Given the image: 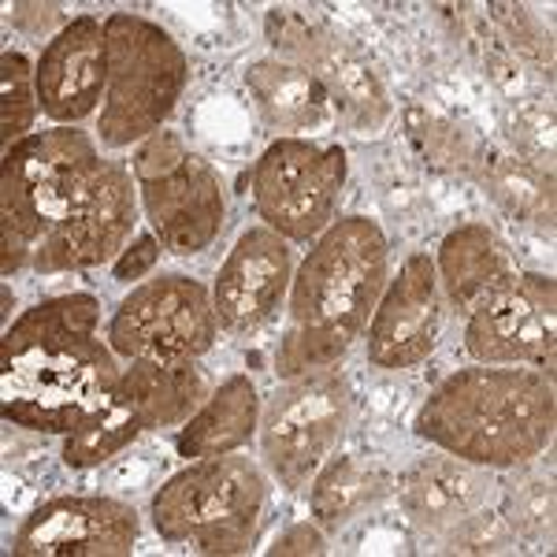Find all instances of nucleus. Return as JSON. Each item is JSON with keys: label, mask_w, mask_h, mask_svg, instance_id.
<instances>
[{"label": "nucleus", "mask_w": 557, "mask_h": 557, "mask_svg": "<svg viewBox=\"0 0 557 557\" xmlns=\"http://www.w3.org/2000/svg\"><path fill=\"white\" fill-rule=\"evenodd\" d=\"M268 509V480L246 454L190 461L152 494V528L164 543H186L197 554L235 557L257 543Z\"/></svg>", "instance_id": "obj_5"}, {"label": "nucleus", "mask_w": 557, "mask_h": 557, "mask_svg": "<svg viewBox=\"0 0 557 557\" xmlns=\"http://www.w3.org/2000/svg\"><path fill=\"white\" fill-rule=\"evenodd\" d=\"M294 283V249L272 227H246L220 264L212 286L215 320L227 335H253L286 305Z\"/></svg>", "instance_id": "obj_16"}, {"label": "nucleus", "mask_w": 557, "mask_h": 557, "mask_svg": "<svg viewBox=\"0 0 557 557\" xmlns=\"http://www.w3.org/2000/svg\"><path fill=\"white\" fill-rule=\"evenodd\" d=\"M391 283V242L368 215L335 220L294 272L275 349L278 380L335 368L364 335Z\"/></svg>", "instance_id": "obj_2"}, {"label": "nucleus", "mask_w": 557, "mask_h": 557, "mask_svg": "<svg viewBox=\"0 0 557 557\" xmlns=\"http://www.w3.org/2000/svg\"><path fill=\"white\" fill-rule=\"evenodd\" d=\"M112 398L131 409L141 431L183 428L209 398V383L194 361H127Z\"/></svg>", "instance_id": "obj_19"}, {"label": "nucleus", "mask_w": 557, "mask_h": 557, "mask_svg": "<svg viewBox=\"0 0 557 557\" xmlns=\"http://www.w3.org/2000/svg\"><path fill=\"white\" fill-rule=\"evenodd\" d=\"M138 201L160 246L175 257H197L220 238L227 220L220 172L175 131H157L131 157Z\"/></svg>", "instance_id": "obj_7"}, {"label": "nucleus", "mask_w": 557, "mask_h": 557, "mask_svg": "<svg viewBox=\"0 0 557 557\" xmlns=\"http://www.w3.org/2000/svg\"><path fill=\"white\" fill-rule=\"evenodd\" d=\"M264 34L272 45V57L290 60L309 71L323 86L331 101V115L357 134V138H380L386 123L394 120L391 89L372 67L361 49H354L312 8L275 4L264 15Z\"/></svg>", "instance_id": "obj_8"}, {"label": "nucleus", "mask_w": 557, "mask_h": 557, "mask_svg": "<svg viewBox=\"0 0 557 557\" xmlns=\"http://www.w3.org/2000/svg\"><path fill=\"white\" fill-rule=\"evenodd\" d=\"M354 420V394L338 368H312L260 409V457L286 491H309L320 465L338 450Z\"/></svg>", "instance_id": "obj_9"}, {"label": "nucleus", "mask_w": 557, "mask_h": 557, "mask_svg": "<svg viewBox=\"0 0 557 557\" xmlns=\"http://www.w3.org/2000/svg\"><path fill=\"white\" fill-rule=\"evenodd\" d=\"M220 320L197 278L164 272L138 283L108 320V346L123 361H197L215 346Z\"/></svg>", "instance_id": "obj_10"}, {"label": "nucleus", "mask_w": 557, "mask_h": 557, "mask_svg": "<svg viewBox=\"0 0 557 557\" xmlns=\"http://www.w3.org/2000/svg\"><path fill=\"white\" fill-rule=\"evenodd\" d=\"M141 539L138 509L108 494H64L34 509L15 532V557H131Z\"/></svg>", "instance_id": "obj_14"}, {"label": "nucleus", "mask_w": 557, "mask_h": 557, "mask_svg": "<svg viewBox=\"0 0 557 557\" xmlns=\"http://www.w3.org/2000/svg\"><path fill=\"white\" fill-rule=\"evenodd\" d=\"M160 238L152 235H138L131 242L127 249H123L120 257L112 260V278L115 283H131V278H141V275H149L152 268H157V260H160Z\"/></svg>", "instance_id": "obj_32"}, {"label": "nucleus", "mask_w": 557, "mask_h": 557, "mask_svg": "<svg viewBox=\"0 0 557 557\" xmlns=\"http://www.w3.org/2000/svg\"><path fill=\"white\" fill-rule=\"evenodd\" d=\"M469 175L483 186V194H487L509 220L524 223V227H532V231H543V235H554V227H557L554 172L528 164V160L513 157V152L480 146V157H475Z\"/></svg>", "instance_id": "obj_23"}, {"label": "nucleus", "mask_w": 557, "mask_h": 557, "mask_svg": "<svg viewBox=\"0 0 557 557\" xmlns=\"http://www.w3.org/2000/svg\"><path fill=\"white\" fill-rule=\"evenodd\" d=\"M260 428V394L249 375H227L209 398L201 401V409L178 428L175 450L183 457H223L235 454Z\"/></svg>", "instance_id": "obj_22"}, {"label": "nucleus", "mask_w": 557, "mask_h": 557, "mask_svg": "<svg viewBox=\"0 0 557 557\" xmlns=\"http://www.w3.org/2000/svg\"><path fill=\"white\" fill-rule=\"evenodd\" d=\"M246 89L253 97L260 120L278 138H301L331 120V101L323 86L290 60L264 57L246 67Z\"/></svg>", "instance_id": "obj_21"}, {"label": "nucleus", "mask_w": 557, "mask_h": 557, "mask_svg": "<svg viewBox=\"0 0 557 557\" xmlns=\"http://www.w3.org/2000/svg\"><path fill=\"white\" fill-rule=\"evenodd\" d=\"M123 368L101 338V301L60 294L38 301L0 338L4 420L41 435H71L112 394Z\"/></svg>", "instance_id": "obj_1"}, {"label": "nucleus", "mask_w": 557, "mask_h": 557, "mask_svg": "<svg viewBox=\"0 0 557 557\" xmlns=\"http://www.w3.org/2000/svg\"><path fill=\"white\" fill-rule=\"evenodd\" d=\"M446 298L428 253L406 257L398 275L386 283L372 320H368V364L383 372H406L424 364L438 346L446 320Z\"/></svg>", "instance_id": "obj_15"}, {"label": "nucleus", "mask_w": 557, "mask_h": 557, "mask_svg": "<svg viewBox=\"0 0 557 557\" xmlns=\"http://www.w3.org/2000/svg\"><path fill=\"white\" fill-rule=\"evenodd\" d=\"M506 138L513 157L554 172V104L543 97H517L506 115Z\"/></svg>", "instance_id": "obj_29"}, {"label": "nucleus", "mask_w": 557, "mask_h": 557, "mask_svg": "<svg viewBox=\"0 0 557 557\" xmlns=\"http://www.w3.org/2000/svg\"><path fill=\"white\" fill-rule=\"evenodd\" d=\"M101 160L97 141L75 127L38 131L4 149V168H0V272L4 278L30 264L34 249L78 201Z\"/></svg>", "instance_id": "obj_4"}, {"label": "nucleus", "mask_w": 557, "mask_h": 557, "mask_svg": "<svg viewBox=\"0 0 557 557\" xmlns=\"http://www.w3.org/2000/svg\"><path fill=\"white\" fill-rule=\"evenodd\" d=\"M465 349L475 364L532 368L554 380L557 364V283L517 272L487 294L465 323Z\"/></svg>", "instance_id": "obj_12"}, {"label": "nucleus", "mask_w": 557, "mask_h": 557, "mask_svg": "<svg viewBox=\"0 0 557 557\" xmlns=\"http://www.w3.org/2000/svg\"><path fill=\"white\" fill-rule=\"evenodd\" d=\"M141 435V424L131 417V409H123L120 401L108 394L89 417L78 424L71 435H64V465L75 472L101 469L104 461L120 457L134 438Z\"/></svg>", "instance_id": "obj_26"}, {"label": "nucleus", "mask_w": 557, "mask_h": 557, "mask_svg": "<svg viewBox=\"0 0 557 557\" xmlns=\"http://www.w3.org/2000/svg\"><path fill=\"white\" fill-rule=\"evenodd\" d=\"M401 131H406L409 149L417 152V160L428 172L469 175L475 157H480V141L472 138L469 127L428 101L406 104V112H401Z\"/></svg>", "instance_id": "obj_25"}, {"label": "nucleus", "mask_w": 557, "mask_h": 557, "mask_svg": "<svg viewBox=\"0 0 557 557\" xmlns=\"http://www.w3.org/2000/svg\"><path fill=\"white\" fill-rule=\"evenodd\" d=\"M401 513L412 528L431 535H446L454 524L487 506L491 480L480 465H469L454 454L420 457L394 480Z\"/></svg>", "instance_id": "obj_18"}, {"label": "nucleus", "mask_w": 557, "mask_h": 557, "mask_svg": "<svg viewBox=\"0 0 557 557\" xmlns=\"http://www.w3.org/2000/svg\"><path fill=\"white\" fill-rule=\"evenodd\" d=\"M108 89V45L104 23L75 15L45 41L38 60V104L60 127L89 120L104 104Z\"/></svg>", "instance_id": "obj_17"}, {"label": "nucleus", "mask_w": 557, "mask_h": 557, "mask_svg": "<svg viewBox=\"0 0 557 557\" xmlns=\"http://www.w3.org/2000/svg\"><path fill=\"white\" fill-rule=\"evenodd\" d=\"M554 380L532 368H461L417 412L420 438L480 469H524L554 443Z\"/></svg>", "instance_id": "obj_3"}, {"label": "nucleus", "mask_w": 557, "mask_h": 557, "mask_svg": "<svg viewBox=\"0 0 557 557\" xmlns=\"http://www.w3.org/2000/svg\"><path fill=\"white\" fill-rule=\"evenodd\" d=\"M491 20H494V26H498L502 45H506L513 57L532 60V64L546 67V71L554 67L550 34L539 26V20L528 12L524 4H491Z\"/></svg>", "instance_id": "obj_30"}, {"label": "nucleus", "mask_w": 557, "mask_h": 557, "mask_svg": "<svg viewBox=\"0 0 557 557\" xmlns=\"http://www.w3.org/2000/svg\"><path fill=\"white\" fill-rule=\"evenodd\" d=\"M134 223H138V183L123 164L101 160L78 201L34 249L30 268L41 275H60L112 264L131 246Z\"/></svg>", "instance_id": "obj_13"}, {"label": "nucleus", "mask_w": 557, "mask_h": 557, "mask_svg": "<svg viewBox=\"0 0 557 557\" xmlns=\"http://www.w3.org/2000/svg\"><path fill=\"white\" fill-rule=\"evenodd\" d=\"M268 554L272 557H320L327 554V535H323V528L317 520H301V524H290L283 535L275 539L272 546H268Z\"/></svg>", "instance_id": "obj_33"}, {"label": "nucleus", "mask_w": 557, "mask_h": 557, "mask_svg": "<svg viewBox=\"0 0 557 557\" xmlns=\"http://www.w3.org/2000/svg\"><path fill=\"white\" fill-rule=\"evenodd\" d=\"M502 517L513 528L517 539L535 546L554 543V517H557V491L550 475L524 472L502 483Z\"/></svg>", "instance_id": "obj_27"}, {"label": "nucleus", "mask_w": 557, "mask_h": 557, "mask_svg": "<svg viewBox=\"0 0 557 557\" xmlns=\"http://www.w3.org/2000/svg\"><path fill=\"white\" fill-rule=\"evenodd\" d=\"M517 543L513 528L506 524V517L498 509L480 506L475 513H469L461 524H454L443 535V550L446 554H509Z\"/></svg>", "instance_id": "obj_31"}, {"label": "nucleus", "mask_w": 557, "mask_h": 557, "mask_svg": "<svg viewBox=\"0 0 557 557\" xmlns=\"http://www.w3.org/2000/svg\"><path fill=\"white\" fill-rule=\"evenodd\" d=\"M108 89L97 115V138L104 149L141 146L172 120L183 101L190 60L160 23L134 12L104 20Z\"/></svg>", "instance_id": "obj_6"}, {"label": "nucleus", "mask_w": 557, "mask_h": 557, "mask_svg": "<svg viewBox=\"0 0 557 557\" xmlns=\"http://www.w3.org/2000/svg\"><path fill=\"white\" fill-rule=\"evenodd\" d=\"M349 175L343 146L275 138L253 164V205L264 227L286 242H317L335 223Z\"/></svg>", "instance_id": "obj_11"}, {"label": "nucleus", "mask_w": 557, "mask_h": 557, "mask_svg": "<svg viewBox=\"0 0 557 557\" xmlns=\"http://www.w3.org/2000/svg\"><path fill=\"white\" fill-rule=\"evenodd\" d=\"M394 494V475L372 457L331 454L309 483V513L323 532H338Z\"/></svg>", "instance_id": "obj_24"}, {"label": "nucleus", "mask_w": 557, "mask_h": 557, "mask_svg": "<svg viewBox=\"0 0 557 557\" xmlns=\"http://www.w3.org/2000/svg\"><path fill=\"white\" fill-rule=\"evenodd\" d=\"M38 112V64H30L20 49H4L0 52V138H4V149L30 138Z\"/></svg>", "instance_id": "obj_28"}, {"label": "nucleus", "mask_w": 557, "mask_h": 557, "mask_svg": "<svg viewBox=\"0 0 557 557\" xmlns=\"http://www.w3.org/2000/svg\"><path fill=\"white\" fill-rule=\"evenodd\" d=\"M435 275L438 286H443V298L461 317H469L487 294H494L517 275V264L506 242L494 235L487 223H461L438 246Z\"/></svg>", "instance_id": "obj_20"}]
</instances>
